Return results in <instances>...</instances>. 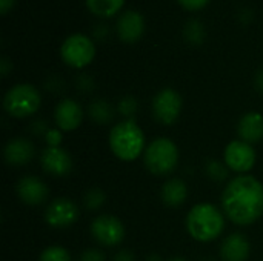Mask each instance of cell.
<instances>
[{
	"instance_id": "1",
	"label": "cell",
	"mask_w": 263,
	"mask_h": 261,
	"mask_svg": "<svg viewBox=\"0 0 263 261\" xmlns=\"http://www.w3.org/2000/svg\"><path fill=\"white\" fill-rule=\"evenodd\" d=\"M222 211L237 226H251L263 215V185L256 177L237 175L222 192Z\"/></svg>"
},
{
	"instance_id": "2",
	"label": "cell",
	"mask_w": 263,
	"mask_h": 261,
	"mask_svg": "<svg viewBox=\"0 0 263 261\" xmlns=\"http://www.w3.org/2000/svg\"><path fill=\"white\" fill-rule=\"evenodd\" d=\"M188 234L200 243L214 242L225 231V217L222 211L211 203H199L193 206L186 215Z\"/></svg>"
},
{
	"instance_id": "3",
	"label": "cell",
	"mask_w": 263,
	"mask_h": 261,
	"mask_svg": "<svg viewBox=\"0 0 263 261\" xmlns=\"http://www.w3.org/2000/svg\"><path fill=\"white\" fill-rule=\"evenodd\" d=\"M108 143L112 154L122 162H134L145 149V134L134 120H123L114 125L108 135Z\"/></svg>"
},
{
	"instance_id": "4",
	"label": "cell",
	"mask_w": 263,
	"mask_h": 261,
	"mask_svg": "<svg viewBox=\"0 0 263 261\" xmlns=\"http://www.w3.org/2000/svg\"><path fill=\"white\" fill-rule=\"evenodd\" d=\"M145 168L156 177H166L174 172L179 163L177 145L168 137L153 140L143 152Z\"/></svg>"
},
{
	"instance_id": "5",
	"label": "cell",
	"mask_w": 263,
	"mask_h": 261,
	"mask_svg": "<svg viewBox=\"0 0 263 261\" xmlns=\"http://www.w3.org/2000/svg\"><path fill=\"white\" fill-rule=\"evenodd\" d=\"M42 97L35 86L29 83H18L9 88L3 97L5 111L15 118H26L35 114L40 108Z\"/></svg>"
},
{
	"instance_id": "6",
	"label": "cell",
	"mask_w": 263,
	"mask_h": 261,
	"mask_svg": "<svg viewBox=\"0 0 263 261\" xmlns=\"http://www.w3.org/2000/svg\"><path fill=\"white\" fill-rule=\"evenodd\" d=\"M94 55L96 46L92 40L82 32H74L68 35L60 45L62 60L72 68H85L92 62Z\"/></svg>"
},
{
	"instance_id": "7",
	"label": "cell",
	"mask_w": 263,
	"mask_h": 261,
	"mask_svg": "<svg viewBox=\"0 0 263 261\" xmlns=\"http://www.w3.org/2000/svg\"><path fill=\"white\" fill-rule=\"evenodd\" d=\"M182 106V95L173 88H163L153 98V115L160 125L171 126L177 122Z\"/></svg>"
},
{
	"instance_id": "8",
	"label": "cell",
	"mask_w": 263,
	"mask_h": 261,
	"mask_svg": "<svg viewBox=\"0 0 263 261\" xmlns=\"http://www.w3.org/2000/svg\"><path fill=\"white\" fill-rule=\"evenodd\" d=\"M89 229L92 238L99 245L106 248L119 246L125 240V226L122 220L109 214H102L96 217Z\"/></svg>"
},
{
	"instance_id": "9",
	"label": "cell",
	"mask_w": 263,
	"mask_h": 261,
	"mask_svg": "<svg viewBox=\"0 0 263 261\" xmlns=\"http://www.w3.org/2000/svg\"><path fill=\"white\" fill-rule=\"evenodd\" d=\"M256 158H257V154L253 145L240 138L230 142L223 151V162L228 166V169L240 175L250 172L254 168Z\"/></svg>"
},
{
	"instance_id": "10",
	"label": "cell",
	"mask_w": 263,
	"mask_h": 261,
	"mask_svg": "<svg viewBox=\"0 0 263 261\" xmlns=\"http://www.w3.org/2000/svg\"><path fill=\"white\" fill-rule=\"evenodd\" d=\"M79 218L77 205L68 197H59L49 202L45 209V222L55 229H65L76 223Z\"/></svg>"
},
{
	"instance_id": "11",
	"label": "cell",
	"mask_w": 263,
	"mask_h": 261,
	"mask_svg": "<svg viewBox=\"0 0 263 261\" xmlns=\"http://www.w3.org/2000/svg\"><path fill=\"white\" fill-rule=\"evenodd\" d=\"M40 165L42 169L52 177H66L74 168L71 155L60 146H48L46 149H43L40 155Z\"/></svg>"
},
{
	"instance_id": "12",
	"label": "cell",
	"mask_w": 263,
	"mask_h": 261,
	"mask_svg": "<svg viewBox=\"0 0 263 261\" xmlns=\"http://www.w3.org/2000/svg\"><path fill=\"white\" fill-rule=\"evenodd\" d=\"M54 122L57 128L63 132H71L77 129L83 122V109L72 98H63L55 105Z\"/></svg>"
},
{
	"instance_id": "13",
	"label": "cell",
	"mask_w": 263,
	"mask_h": 261,
	"mask_svg": "<svg viewBox=\"0 0 263 261\" xmlns=\"http://www.w3.org/2000/svg\"><path fill=\"white\" fill-rule=\"evenodd\" d=\"M18 198L29 206H39L49 197V188L43 180L34 175H25L17 182L15 186Z\"/></svg>"
},
{
	"instance_id": "14",
	"label": "cell",
	"mask_w": 263,
	"mask_h": 261,
	"mask_svg": "<svg viewBox=\"0 0 263 261\" xmlns=\"http://www.w3.org/2000/svg\"><path fill=\"white\" fill-rule=\"evenodd\" d=\"M143 29H145L143 15L136 9L123 11L116 22L117 35L120 40H123L126 43H131V42H136L137 38H140V35L143 34Z\"/></svg>"
},
{
	"instance_id": "15",
	"label": "cell",
	"mask_w": 263,
	"mask_h": 261,
	"mask_svg": "<svg viewBox=\"0 0 263 261\" xmlns=\"http://www.w3.org/2000/svg\"><path fill=\"white\" fill-rule=\"evenodd\" d=\"M35 155L34 145L23 137L11 138L3 148V157L8 165L11 166H25L28 165Z\"/></svg>"
},
{
	"instance_id": "16",
	"label": "cell",
	"mask_w": 263,
	"mask_h": 261,
	"mask_svg": "<svg viewBox=\"0 0 263 261\" xmlns=\"http://www.w3.org/2000/svg\"><path fill=\"white\" fill-rule=\"evenodd\" d=\"M251 245L242 232L230 234L220 246V258L223 261H247L250 257Z\"/></svg>"
},
{
	"instance_id": "17",
	"label": "cell",
	"mask_w": 263,
	"mask_h": 261,
	"mask_svg": "<svg viewBox=\"0 0 263 261\" xmlns=\"http://www.w3.org/2000/svg\"><path fill=\"white\" fill-rule=\"evenodd\" d=\"M240 140L254 145L263 140V115L257 111H250L242 115L237 125Z\"/></svg>"
},
{
	"instance_id": "18",
	"label": "cell",
	"mask_w": 263,
	"mask_h": 261,
	"mask_svg": "<svg viewBox=\"0 0 263 261\" xmlns=\"http://www.w3.org/2000/svg\"><path fill=\"white\" fill-rule=\"evenodd\" d=\"M188 188L186 183L180 178H170L163 183L160 191L162 202L170 208H179L186 202Z\"/></svg>"
},
{
	"instance_id": "19",
	"label": "cell",
	"mask_w": 263,
	"mask_h": 261,
	"mask_svg": "<svg viewBox=\"0 0 263 261\" xmlns=\"http://www.w3.org/2000/svg\"><path fill=\"white\" fill-rule=\"evenodd\" d=\"M88 115L97 125H108L114 118V108L105 98H97L89 103Z\"/></svg>"
},
{
	"instance_id": "20",
	"label": "cell",
	"mask_w": 263,
	"mask_h": 261,
	"mask_svg": "<svg viewBox=\"0 0 263 261\" xmlns=\"http://www.w3.org/2000/svg\"><path fill=\"white\" fill-rule=\"evenodd\" d=\"M125 0H85L88 9L99 17H109L117 12Z\"/></svg>"
},
{
	"instance_id": "21",
	"label": "cell",
	"mask_w": 263,
	"mask_h": 261,
	"mask_svg": "<svg viewBox=\"0 0 263 261\" xmlns=\"http://www.w3.org/2000/svg\"><path fill=\"white\" fill-rule=\"evenodd\" d=\"M183 37L191 45H200L205 38V28L197 18H190L183 26Z\"/></svg>"
},
{
	"instance_id": "22",
	"label": "cell",
	"mask_w": 263,
	"mask_h": 261,
	"mask_svg": "<svg viewBox=\"0 0 263 261\" xmlns=\"http://www.w3.org/2000/svg\"><path fill=\"white\" fill-rule=\"evenodd\" d=\"M228 172H230V169L225 165V162H220L217 158H210L205 163V174L211 180H214V182H223V180H227Z\"/></svg>"
},
{
	"instance_id": "23",
	"label": "cell",
	"mask_w": 263,
	"mask_h": 261,
	"mask_svg": "<svg viewBox=\"0 0 263 261\" xmlns=\"http://www.w3.org/2000/svg\"><path fill=\"white\" fill-rule=\"evenodd\" d=\"M105 200H106V195L100 188H91L83 195V206L88 211L94 212V211H97V209H100L103 206Z\"/></svg>"
},
{
	"instance_id": "24",
	"label": "cell",
	"mask_w": 263,
	"mask_h": 261,
	"mask_svg": "<svg viewBox=\"0 0 263 261\" xmlns=\"http://www.w3.org/2000/svg\"><path fill=\"white\" fill-rule=\"evenodd\" d=\"M39 261H72L69 252L63 246H48L42 251Z\"/></svg>"
},
{
	"instance_id": "25",
	"label": "cell",
	"mask_w": 263,
	"mask_h": 261,
	"mask_svg": "<svg viewBox=\"0 0 263 261\" xmlns=\"http://www.w3.org/2000/svg\"><path fill=\"white\" fill-rule=\"evenodd\" d=\"M137 100L131 95H126V97H122L117 103V112L122 115V117H126V120H133L134 114L137 112Z\"/></svg>"
},
{
	"instance_id": "26",
	"label": "cell",
	"mask_w": 263,
	"mask_h": 261,
	"mask_svg": "<svg viewBox=\"0 0 263 261\" xmlns=\"http://www.w3.org/2000/svg\"><path fill=\"white\" fill-rule=\"evenodd\" d=\"M79 261H106V257L100 249H86L80 254Z\"/></svg>"
},
{
	"instance_id": "27",
	"label": "cell",
	"mask_w": 263,
	"mask_h": 261,
	"mask_svg": "<svg viewBox=\"0 0 263 261\" xmlns=\"http://www.w3.org/2000/svg\"><path fill=\"white\" fill-rule=\"evenodd\" d=\"M45 142L48 143V146L51 148H57L60 146L62 143V131L57 128V129H49L48 134L45 135Z\"/></svg>"
},
{
	"instance_id": "28",
	"label": "cell",
	"mask_w": 263,
	"mask_h": 261,
	"mask_svg": "<svg viewBox=\"0 0 263 261\" xmlns=\"http://www.w3.org/2000/svg\"><path fill=\"white\" fill-rule=\"evenodd\" d=\"M77 86H79V89H80L82 92H91V91L94 89V80H92L89 75L82 74V75H79V78H77Z\"/></svg>"
},
{
	"instance_id": "29",
	"label": "cell",
	"mask_w": 263,
	"mask_h": 261,
	"mask_svg": "<svg viewBox=\"0 0 263 261\" xmlns=\"http://www.w3.org/2000/svg\"><path fill=\"white\" fill-rule=\"evenodd\" d=\"M48 131H49L48 123H46L45 120H42V118L31 123V132H32L34 135H42V137H45V135L48 134Z\"/></svg>"
},
{
	"instance_id": "30",
	"label": "cell",
	"mask_w": 263,
	"mask_h": 261,
	"mask_svg": "<svg viewBox=\"0 0 263 261\" xmlns=\"http://www.w3.org/2000/svg\"><path fill=\"white\" fill-rule=\"evenodd\" d=\"M112 261H136V255L131 251H128V249H120L114 255Z\"/></svg>"
},
{
	"instance_id": "31",
	"label": "cell",
	"mask_w": 263,
	"mask_h": 261,
	"mask_svg": "<svg viewBox=\"0 0 263 261\" xmlns=\"http://www.w3.org/2000/svg\"><path fill=\"white\" fill-rule=\"evenodd\" d=\"M179 2L188 9H199L208 3V0H179Z\"/></svg>"
},
{
	"instance_id": "32",
	"label": "cell",
	"mask_w": 263,
	"mask_h": 261,
	"mask_svg": "<svg viewBox=\"0 0 263 261\" xmlns=\"http://www.w3.org/2000/svg\"><path fill=\"white\" fill-rule=\"evenodd\" d=\"M11 69H12V63L9 62V58H8L6 55H3V57L0 58V74H2L3 77H6V75L9 74Z\"/></svg>"
},
{
	"instance_id": "33",
	"label": "cell",
	"mask_w": 263,
	"mask_h": 261,
	"mask_svg": "<svg viewBox=\"0 0 263 261\" xmlns=\"http://www.w3.org/2000/svg\"><path fill=\"white\" fill-rule=\"evenodd\" d=\"M254 85H256V89H257L259 92H262L263 94V68L257 71V74H256V78H254Z\"/></svg>"
},
{
	"instance_id": "34",
	"label": "cell",
	"mask_w": 263,
	"mask_h": 261,
	"mask_svg": "<svg viewBox=\"0 0 263 261\" xmlns=\"http://www.w3.org/2000/svg\"><path fill=\"white\" fill-rule=\"evenodd\" d=\"M14 2H15V0H0V12H2V14L8 12V11L12 8Z\"/></svg>"
},
{
	"instance_id": "35",
	"label": "cell",
	"mask_w": 263,
	"mask_h": 261,
	"mask_svg": "<svg viewBox=\"0 0 263 261\" xmlns=\"http://www.w3.org/2000/svg\"><path fill=\"white\" fill-rule=\"evenodd\" d=\"M145 261H162V257H160V255H157V254H151V255H148V257H146V260Z\"/></svg>"
},
{
	"instance_id": "36",
	"label": "cell",
	"mask_w": 263,
	"mask_h": 261,
	"mask_svg": "<svg viewBox=\"0 0 263 261\" xmlns=\"http://www.w3.org/2000/svg\"><path fill=\"white\" fill-rule=\"evenodd\" d=\"M168 261H188L186 258H183V257H174V258H171V260Z\"/></svg>"
},
{
	"instance_id": "37",
	"label": "cell",
	"mask_w": 263,
	"mask_h": 261,
	"mask_svg": "<svg viewBox=\"0 0 263 261\" xmlns=\"http://www.w3.org/2000/svg\"><path fill=\"white\" fill-rule=\"evenodd\" d=\"M202 261H214V258H203Z\"/></svg>"
}]
</instances>
